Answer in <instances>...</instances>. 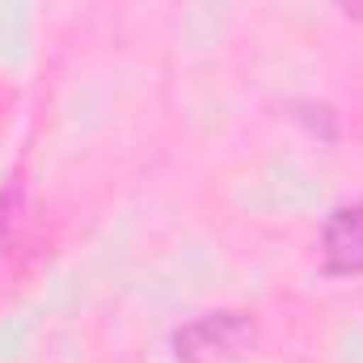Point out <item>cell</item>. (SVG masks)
<instances>
[{
    "mask_svg": "<svg viewBox=\"0 0 363 363\" xmlns=\"http://www.w3.org/2000/svg\"><path fill=\"white\" fill-rule=\"evenodd\" d=\"M321 254L334 274H363V203L334 207L321 224Z\"/></svg>",
    "mask_w": 363,
    "mask_h": 363,
    "instance_id": "6da1fadb",
    "label": "cell"
},
{
    "mask_svg": "<svg viewBox=\"0 0 363 363\" xmlns=\"http://www.w3.org/2000/svg\"><path fill=\"white\" fill-rule=\"evenodd\" d=\"M338 4H342L351 17H359V21H363V0H338Z\"/></svg>",
    "mask_w": 363,
    "mask_h": 363,
    "instance_id": "7a4b0ae2",
    "label": "cell"
}]
</instances>
